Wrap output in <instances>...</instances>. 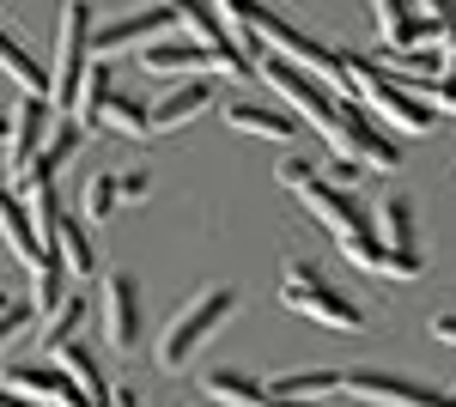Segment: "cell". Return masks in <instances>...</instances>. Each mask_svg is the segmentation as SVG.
<instances>
[{"label": "cell", "instance_id": "obj_16", "mask_svg": "<svg viewBox=\"0 0 456 407\" xmlns=\"http://www.w3.org/2000/svg\"><path fill=\"white\" fill-rule=\"evenodd\" d=\"M152 110V134H171V128H189L195 116H208L213 110V85L208 79H176L171 92L159 103H146Z\"/></svg>", "mask_w": 456, "mask_h": 407}, {"label": "cell", "instance_id": "obj_15", "mask_svg": "<svg viewBox=\"0 0 456 407\" xmlns=\"http://www.w3.org/2000/svg\"><path fill=\"white\" fill-rule=\"evenodd\" d=\"M141 68L159 73V79H195V73H219L213 68V55L201 49V43H189V37H159V43H146L141 49Z\"/></svg>", "mask_w": 456, "mask_h": 407}, {"label": "cell", "instance_id": "obj_4", "mask_svg": "<svg viewBox=\"0 0 456 407\" xmlns=\"http://www.w3.org/2000/svg\"><path fill=\"white\" fill-rule=\"evenodd\" d=\"M256 79H268L274 85V98L286 103V116H298V122H311V128H335V116H341V98L322 85V79H311L305 68H292V61H281V55H256Z\"/></svg>", "mask_w": 456, "mask_h": 407}, {"label": "cell", "instance_id": "obj_27", "mask_svg": "<svg viewBox=\"0 0 456 407\" xmlns=\"http://www.w3.org/2000/svg\"><path fill=\"white\" fill-rule=\"evenodd\" d=\"M329 389H341V371H281L268 395H281V402H316Z\"/></svg>", "mask_w": 456, "mask_h": 407}, {"label": "cell", "instance_id": "obj_6", "mask_svg": "<svg viewBox=\"0 0 456 407\" xmlns=\"http://www.w3.org/2000/svg\"><path fill=\"white\" fill-rule=\"evenodd\" d=\"M329 152L335 159H353V165L365 170H402V146L389 134L384 122H371L359 103H341V116H335V128H329Z\"/></svg>", "mask_w": 456, "mask_h": 407}, {"label": "cell", "instance_id": "obj_35", "mask_svg": "<svg viewBox=\"0 0 456 407\" xmlns=\"http://www.w3.org/2000/svg\"><path fill=\"white\" fill-rule=\"evenodd\" d=\"M104 407H141V395H134L128 383H110V402Z\"/></svg>", "mask_w": 456, "mask_h": 407}, {"label": "cell", "instance_id": "obj_24", "mask_svg": "<svg viewBox=\"0 0 456 407\" xmlns=\"http://www.w3.org/2000/svg\"><path fill=\"white\" fill-rule=\"evenodd\" d=\"M110 79H116V73H110L104 61H92V68H86L79 92H73V110H68L79 128H98V122H104V103H110V92H116Z\"/></svg>", "mask_w": 456, "mask_h": 407}, {"label": "cell", "instance_id": "obj_34", "mask_svg": "<svg viewBox=\"0 0 456 407\" xmlns=\"http://www.w3.org/2000/svg\"><path fill=\"white\" fill-rule=\"evenodd\" d=\"M432 335L444 340V346H456V310H438V316H432Z\"/></svg>", "mask_w": 456, "mask_h": 407}, {"label": "cell", "instance_id": "obj_13", "mask_svg": "<svg viewBox=\"0 0 456 407\" xmlns=\"http://www.w3.org/2000/svg\"><path fill=\"white\" fill-rule=\"evenodd\" d=\"M201 389H208L213 407H316V402H281V395H268V389L249 371H238V365H213V371L201 377Z\"/></svg>", "mask_w": 456, "mask_h": 407}, {"label": "cell", "instance_id": "obj_23", "mask_svg": "<svg viewBox=\"0 0 456 407\" xmlns=\"http://www.w3.org/2000/svg\"><path fill=\"white\" fill-rule=\"evenodd\" d=\"M92 316V298L86 292H68L61 305L43 316V329H37V340H43V353H55V346H68V340H79V322Z\"/></svg>", "mask_w": 456, "mask_h": 407}, {"label": "cell", "instance_id": "obj_25", "mask_svg": "<svg viewBox=\"0 0 456 407\" xmlns=\"http://www.w3.org/2000/svg\"><path fill=\"white\" fill-rule=\"evenodd\" d=\"M0 383H6L12 395H25V402H55L61 371H55V365H31V359H25V365H6V371H0Z\"/></svg>", "mask_w": 456, "mask_h": 407}, {"label": "cell", "instance_id": "obj_11", "mask_svg": "<svg viewBox=\"0 0 456 407\" xmlns=\"http://www.w3.org/2000/svg\"><path fill=\"white\" fill-rule=\"evenodd\" d=\"M371 19H378V37H384L389 55H414V49H438L432 25L420 19L414 0H371Z\"/></svg>", "mask_w": 456, "mask_h": 407}, {"label": "cell", "instance_id": "obj_7", "mask_svg": "<svg viewBox=\"0 0 456 407\" xmlns=\"http://www.w3.org/2000/svg\"><path fill=\"white\" fill-rule=\"evenodd\" d=\"M165 6H171V25H183L189 43H201V49L213 55V68L225 73V79H249V73H256V61H249L232 37H225V25L213 19L208 0H165Z\"/></svg>", "mask_w": 456, "mask_h": 407}, {"label": "cell", "instance_id": "obj_5", "mask_svg": "<svg viewBox=\"0 0 456 407\" xmlns=\"http://www.w3.org/2000/svg\"><path fill=\"white\" fill-rule=\"evenodd\" d=\"M92 0H68L61 6V31H55V68H49V103L68 116L73 110V92H79V79L92 68Z\"/></svg>", "mask_w": 456, "mask_h": 407}, {"label": "cell", "instance_id": "obj_18", "mask_svg": "<svg viewBox=\"0 0 456 407\" xmlns=\"http://www.w3.org/2000/svg\"><path fill=\"white\" fill-rule=\"evenodd\" d=\"M371 238L384 249H420V232H414V201L402 189H389L384 201L371 207Z\"/></svg>", "mask_w": 456, "mask_h": 407}, {"label": "cell", "instance_id": "obj_21", "mask_svg": "<svg viewBox=\"0 0 456 407\" xmlns=\"http://www.w3.org/2000/svg\"><path fill=\"white\" fill-rule=\"evenodd\" d=\"M0 73H6L25 98H49V68H43V61H37V55L6 31V25H0Z\"/></svg>", "mask_w": 456, "mask_h": 407}, {"label": "cell", "instance_id": "obj_1", "mask_svg": "<svg viewBox=\"0 0 456 407\" xmlns=\"http://www.w3.org/2000/svg\"><path fill=\"white\" fill-rule=\"evenodd\" d=\"M341 61H347V79H353V103H359L371 122H384L389 134H432V128H438V110L420 103L389 68L353 55V49H341Z\"/></svg>", "mask_w": 456, "mask_h": 407}, {"label": "cell", "instance_id": "obj_28", "mask_svg": "<svg viewBox=\"0 0 456 407\" xmlns=\"http://www.w3.org/2000/svg\"><path fill=\"white\" fill-rule=\"evenodd\" d=\"M61 298H68V268L49 256V262L37 268V280H31V310H37V322H43V316H49L55 305H61Z\"/></svg>", "mask_w": 456, "mask_h": 407}, {"label": "cell", "instance_id": "obj_26", "mask_svg": "<svg viewBox=\"0 0 456 407\" xmlns=\"http://www.w3.org/2000/svg\"><path fill=\"white\" fill-rule=\"evenodd\" d=\"M98 128H110V134H122V140H146V134H152V110H146L141 98H122V92H110L104 122H98Z\"/></svg>", "mask_w": 456, "mask_h": 407}, {"label": "cell", "instance_id": "obj_36", "mask_svg": "<svg viewBox=\"0 0 456 407\" xmlns=\"http://www.w3.org/2000/svg\"><path fill=\"white\" fill-rule=\"evenodd\" d=\"M0 407H31V402H25V395H12V389L0 383Z\"/></svg>", "mask_w": 456, "mask_h": 407}, {"label": "cell", "instance_id": "obj_14", "mask_svg": "<svg viewBox=\"0 0 456 407\" xmlns=\"http://www.w3.org/2000/svg\"><path fill=\"white\" fill-rule=\"evenodd\" d=\"M341 256L365 273H384V280H420L426 273L420 249H384L378 238H341Z\"/></svg>", "mask_w": 456, "mask_h": 407}, {"label": "cell", "instance_id": "obj_30", "mask_svg": "<svg viewBox=\"0 0 456 407\" xmlns=\"http://www.w3.org/2000/svg\"><path fill=\"white\" fill-rule=\"evenodd\" d=\"M152 195V170H116V201H146Z\"/></svg>", "mask_w": 456, "mask_h": 407}, {"label": "cell", "instance_id": "obj_38", "mask_svg": "<svg viewBox=\"0 0 456 407\" xmlns=\"http://www.w3.org/2000/svg\"><path fill=\"white\" fill-rule=\"evenodd\" d=\"M195 407H213V402H195Z\"/></svg>", "mask_w": 456, "mask_h": 407}, {"label": "cell", "instance_id": "obj_33", "mask_svg": "<svg viewBox=\"0 0 456 407\" xmlns=\"http://www.w3.org/2000/svg\"><path fill=\"white\" fill-rule=\"evenodd\" d=\"M31 322H37L31 305H6V310H0V340H12L19 329H31Z\"/></svg>", "mask_w": 456, "mask_h": 407}, {"label": "cell", "instance_id": "obj_17", "mask_svg": "<svg viewBox=\"0 0 456 407\" xmlns=\"http://www.w3.org/2000/svg\"><path fill=\"white\" fill-rule=\"evenodd\" d=\"M49 359H55V371L68 377V383H73V389H79V395H86L92 407H104V402H110V377L98 371V359H92V346H86V340H68V346H55Z\"/></svg>", "mask_w": 456, "mask_h": 407}, {"label": "cell", "instance_id": "obj_39", "mask_svg": "<svg viewBox=\"0 0 456 407\" xmlns=\"http://www.w3.org/2000/svg\"><path fill=\"white\" fill-rule=\"evenodd\" d=\"M451 402H456V395H451Z\"/></svg>", "mask_w": 456, "mask_h": 407}, {"label": "cell", "instance_id": "obj_32", "mask_svg": "<svg viewBox=\"0 0 456 407\" xmlns=\"http://www.w3.org/2000/svg\"><path fill=\"white\" fill-rule=\"evenodd\" d=\"M274 176H281L286 189L298 195V189H305V183H311V176H316V165H311V159H281V170H274Z\"/></svg>", "mask_w": 456, "mask_h": 407}, {"label": "cell", "instance_id": "obj_12", "mask_svg": "<svg viewBox=\"0 0 456 407\" xmlns=\"http://www.w3.org/2000/svg\"><path fill=\"white\" fill-rule=\"evenodd\" d=\"M159 31H171V6L159 0V6H141V12H128V19H116L104 31H92V61H104V55H122V49H134V43H159Z\"/></svg>", "mask_w": 456, "mask_h": 407}, {"label": "cell", "instance_id": "obj_9", "mask_svg": "<svg viewBox=\"0 0 456 407\" xmlns=\"http://www.w3.org/2000/svg\"><path fill=\"white\" fill-rule=\"evenodd\" d=\"M49 128H55V103H49V98H19V103H12L6 134H0V152H6V189L31 170V159L43 152Z\"/></svg>", "mask_w": 456, "mask_h": 407}, {"label": "cell", "instance_id": "obj_22", "mask_svg": "<svg viewBox=\"0 0 456 407\" xmlns=\"http://www.w3.org/2000/svg\"><path fill=\"white\" fill-rule=\"evenodd\" d=\"M225 128H244L256 140H292L298 128V116H286L281 103L268 110V103H225Z\"/></svg>", "mask_w": 456, "mask_h": 407}, {"label": "cell", "instance_id": "obj_29", "mask_svg": "<svg viewBox=\"0 0 456 407\" xmlns=\"http://www.w3.org/2000/svg\"><path fill=\"white\" fill-rule=\"evenodd\" d=\"M110 213H116V170L86 176V225H104Z\"/></svg>", "mask_w": 456, "mask_h": 407}, {"label": "cell", "instance_id": "obj_2", "mask_svg": "<svg viewBox=\"0 0 456 407\" xmlns=\"http://www.w3.org/2000/svg\"><path fill=\"white\" fill-rule=\"evenodd\" d=\"M281 305L298 310V316H311V322H322V329H335V335H359V329H365V310L353 305L341 286H329L305 256H292L281 268Z\"/></svg>", "mask_w": 456, "mask_h": 407}, {"label": "cell", "instance_id": "obj_20", "mask_svg": "<svg viewBox=\"0 0 456 407\" xmlns=\"http://www.w3.org/2000/svg\"><path fill=\"white\" fill-rule=\"evenodd\" d=\"M49 256H55L73 280H92V273H98V249H92V238H86V219H79V213H61Z\"/></svg>", "mask_w": 456, "mask_h": 407}, {"label": "cell", "instance_id": "obj_37", "mask_svg": "<svg viewBox=\"0 0 456 407\" xmlns=\"http://www.w3.org/2000/svg\"><path fill=\"white\" fill-rule=\"evenodd\" d=\"M0 134H6V116H0Z\"/></svg>", "mask_w": 456, "mask_h": 407}, {"label": "cell", "instance_id": "obj_31", "mask_svg": "<svg viewBox=\"0 0 456 407\" xmlns=\"http://www.w3.org/2000/svg\"><path fill=\"white\" fill-rule=\"evenodd\" d=\"M322 183H335V189H353L359 176H365V165H353V159H329V170H316Z\"/></svg>", "mask_w": 456, "mask_h": 407}, {"label": "cell", "instance_id": "obj_10", "mask_svg": "<svg viewBox=\"0 0 456 407\" xmlns=\"http://www.w3.org/2000/svg\"><path fill=\"white\" fill-rule=\"evenodd\" d=\"M298 201L311 207V219L329 232V238H371V213H365V201L353 195V189H335V183H322V176H311L305 189H298Z\"/></svg>", "mask_w": 456, "mask_h": 407}, {"label": "cell", "instance_id": "obj_19", "mask_svg": "<svg viewBox=\"0 0 456 407\" xmlns=\"http://www.w3.org/2000/svg\"><path fill=\"white\" fill-rule=\"evenodd\" d=\"M0 238H6V249L25 262V268H43L49 262V249L37 243V232H31V213H25V201L0 183Z\"/></svg>", "mask_w": 456, "mask_h": 407}, {"label": "cell", "instance_id": "obj_3", "mask_svg": "<svg viewBox=\"0 0 456 407\" xmlns=\"http://www.w3.org/2000/svg\"><path fill=\"white\" fill-rule=\"evenodd\" d=\"M232 310H238V292H232V286H208V292H195V298L165 322V335H159V346H152L159 371H189L195 346H201V340H208Z\"/></svg>", "mask_w": 456, "mask_h": 407}, {"label": "cell", "instance_id": "obj_8", "mask_svg": "<svg viewBox=\"0 0 456 407\" xmlns=\"http://www.w3.org/2000/svg\"><path fill=\"white\" fill-rule=\"evenodd\" d=\"M98 322H104V340L116 353H134L146 340V305H141V280L122 268L104 273V298H98Z\"/></svg>", "mask_w": 456, "mask_h": 407}]
</instances>
